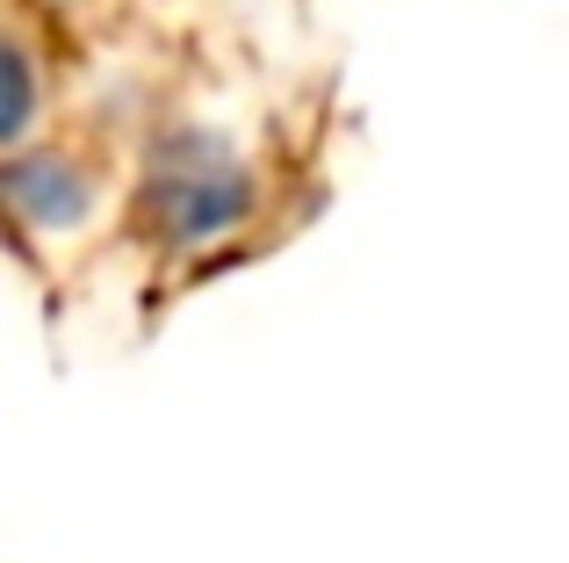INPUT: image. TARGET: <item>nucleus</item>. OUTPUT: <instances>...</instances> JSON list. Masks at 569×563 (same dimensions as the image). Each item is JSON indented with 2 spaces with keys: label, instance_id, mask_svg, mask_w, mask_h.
<instances>
[{
  "label": "nucleus",
  "instance_id": "nucleus-1",
  "mask_svg": "<svg viewBox=\"0 0 569 563\" xmlns=\"http://www.w3.org/2000/svg\"><path fill=\"white\" fill-rule=\"evenodd\" d=\"M159 217H167L173 239H209V231L246 217V174L194 138V145L173 152V167L159 174Z\"/></svg>",
  "mask_w": 569,
  "mask_h": 563
}]
</instances>
